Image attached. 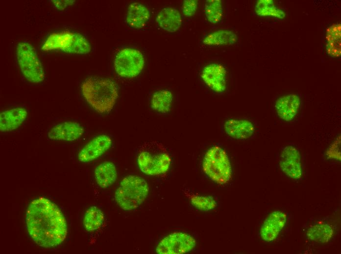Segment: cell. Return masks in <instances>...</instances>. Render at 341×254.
Listing matches in <instances>:
<instances>
[{
  "instance_id": "6da1fadb",
  "label": "cell",
  "mask_w": 341,
  "mask_h": 254,
  "mask_svg": "<svg viewBox=\"0 0 341 254\" xmlns=\"http://www.w3.org/2000/svg\"><path fill=\"white\" fill-rule=\"evenodd\" d=\"M26 224L28 233L39 246L50 248L60 245L67 235V224L64 215L56 204L39 197L27 208Z\"/></svg>"
},
{
  "instance_id": "7a4b0ae2",
  "label": "cell",
  "mask_w": 341,
  "mask_h": 254,
  "mask_svg": "<svg viewBox=\"0 0 341 254\" xmlns=\"http://www.w3.org/2000/svg\"><path fill=\"white\" fill-rule=\"evenodd\" d=\"M82 94L89 105L100 113L109 112L118 97L115 82L108 79L88 78L81 85Z\"/></svg>"
},
{
  "instance_id": "3957f363",
  "label": "cell",
  "mask_w": 341,
  "mask_h": 254,
  "mask_svg": "<svg viewBox=\"0 0 341 254\" xmlns=\"http://www.w3.org/2000/svg\"><path fill=\"white\" fill-rule=\"evenodd\" d=\"M171 162L165 147L157 141H147L140 147L137 158L139 169L152 176H164L169 170Z\"/></svg>"
},
{
  "instance_id": "277c9868",
  "label": "cell",
  "mask_w": 341,
  "mask_h": 254,
  "mask_svg": "<svg viewBox=\"0 0 341 254\" xmlns=\"http://www.w3.org/2000/svg\"><path fill=\"white\" fill-rule=\"evenodd\" d=\"M149 192L148 185L144 178L135 175L124 177L117 188L114 198L123 211H130L140 207Z\"/></svg>"
},
{
  "instance_id": "5b68a950",
  "label": "cell",
  "mask_w": 341,
  "mask_h": 254,
  "mask_svg": "<svg viewBox=\"0 0 341 254\" xmlns=\"http://www.w3.org/2000/svg\"><path fill=\"white\" fill-rule=\"evenodd\" d=\"M91 49V45L84 36L68 30L52 33L42 46V49L44 51L59 50L78 54H87Z\"/></svg>"
},
{
  "instance_id": "8992f818",
  "label": "cell",
  "mask_w": 341,
  "mask_h": 254,
  "mask_svg": "<svg viewBox=\"0 0 341 254\" xmlns=\"http://www.w3.org/2000/svg\"><path fill=\"white\" fill-rule=\"evenodd\" d=\"M202 169L211 180L218 184H225L232 178V168L227 153L219 146L210 148L205 153Z\"/></svg>"
},
{
  "instance_id": "52a82bcc",
  "label": "cell",
  "mask_w": 341,
  "mask_h": 254,
  "mask_svg": "<svg viewBox=\"0 0 341 254\" xmlns=\"http://www.w3.org/2000/svg\"><path fill=\"white\" fill-rule=\"evenodd\" d=\"M16 55L20 70L27 81L39 83L44 80L45 72L43 65L31 44L26 42L18 43Z\"/></svg>"
},
{
  "instance_id": "ba28073f",
  "label": "cell",
  "mask_w": 341,
  "mask_h": 254,
  "mask_svg": "<svg viewBox=\"0 0 341 254\" xmlns=\"http://www.w3.org/2000/svg\"><path fill=\"white\" fill-rule=\"evenodd\" d=\"M144 65L145 59L142 53L131 48L120 50L114 61L116 73L120 77L126 78L137 76L142 72Z\"/></svg>"
},
{
  "instance_id": "9c48e42d",
  "label": "cell",
  "mask_w": 341,
  "mask_h": 254,
  "mask_svg": "<svg viewBox=\"0 0 341 254\" xmlns=\"http://www.w3.org/2000/svg\"><path fill=\"white\" fill-rule=\"evenodd\" d=\"M195 245V239L190 235L174 232L160 241L155 252L158 254H183L191 251Z\"/></svg>"
},
{
  "instance_id": "30bf717a",
  "label": "cell",
  "mask_w": 341,
  "mask_h": 254,
  "mask_svg": "<svg viewBox=\"0 0 341 254\" xmlns=\"http://www.w3.org/2000/svg\"><path fill=\"white\" fill-rule=\"evenodd\" d=\"M200 77L207 87L216 93H222L226 88V70L220 64L205 65L201 71Z\"/></svg>"
},
{
  "instance_id": "8fae6325",
  "label": "cell",
  "mask_w": 341,
  "mask_h": 254,
  "mask_svg": "<svg viewBox=\"0 0 341 254\" xmlns=\"http://www.w3.org/2000/svg\"><path fill=\"white\" fill-rule=\"evenodd\" d=\"M281 170L288 177L300 179L302 175L300 154L295 147L288 146L282 149L279 162Z\"/></svg>"
},
{
  "instance_id": "7c38bea8",
  "label": "cell",
  "mask_w": 341,
  "mask_h": 254,
  "mask_svg": "<svg viewBox=\"0 0 341 254\" xmlns=\"http://www.w3.org/2000/svg\"><path fill=\"white\" fill-rule=\"evenodd\" d=\"M112 144V139L109 136H97L81 149L78 154L79 161L88 163L97 159L109 149Z\"/></svg>"
},
{
  "instance_id": "4fadbf2b",
  "label": "cell",
  "mask_w": 341,
  "mask_h": 254,
  "mask_svg": "<svg viewBox=\"0 0 341 254\" xmlns=\"http://www.w3.org/2000/svg\"><path fill=\"white\" fill-rule=\"evenodd\" d=\"M287 221V215L280 211L270 213L265 219L261 227L260 234L267 242L274 241L284 228Z\"/></svg>"
},
{
  "instance_id": "5bb4252c",
  "label": "cell",
  "mask_w": 341,
  "mask_h": 254,
  "mask_svg": "<svg viewBox=\"0 0 341 254\" xmlns=\"http://www.w3.org/2000/svg\"><path fill=\"white\" fill-rule=\"evenodd\" d=\"M84 132V128L79 123L65 122L54 125L47 135L50 140L72 142L80 138Z\"/></svg>"
},
{
  "instance_id": "9a60e30c",
  "label": "cell",
  "mask_w": 341,
  "mask_h": 254,
  "mask_svg": "<svg viewBox=\"0 0 341 254\" xmlns=\"http://www.w3.org/2000/svg\"><path fill=\"white\" fill-rule=\"evenodd\" d=\"M301 106V100L296 94H289L279 98L274 107L278 117L286 122L292 121L297 116Z\"/></svg>"
},
{
  "instance_id": "2e32d148",
  "label": "cell",
  "mask_w": 341,
  "mask_h": 254,
  "mask_svg": "<svg viewBox=\"0 0 341 254\" xmlns=\"http://www.w3.org/2000/svg\"><path fill=\"white\" fill-rule=\"evenodd\" d=\"M223 128L225 134L236 140H246L254 134L256 128L250 120L232 118L227 119L224 123Z\"/></svg>"
},
{
  "instance_id": "e0dca14e",
  "label": "cell",
  "mask_w": 341,
  "mask_h": 254,
  "mask_svg": "<svg viewBox=\"0 0 341 254\" xmlns=\"http://www.w3.org/2000/svg\"><path fill=\"white\" fill-rule=\"evenodd\" d=\"M27 116L26 109L22 107L3 111L0 114V131L7 132L16 130L23 125Z\"/></svg>"
},
{
  "instance_id": "ac0fdd59",
  "label": "cell",
  "mask_w": 341,
  "mask_h": 254,
  "mask_svg": "<svg viewBox=\"0 0 341 254\" xmlns=\"http://www.w3.org/2000/svg\"><path fill=\"white\" fill-rule=\"evenodd\" d=\"M149 18L150 12L146 6L139 2H133L127 8L125 21L132 28H141L145 26Z\"/></svg>"
},
{
  "instance_id": "d6986e66",
  "label": "cell",
  "mask_w": 341,
  "mask_h": 254,
  "mask_svg": "<svg viewBox=\"0 0 341 254\" xmlns=\"http://www.w3.org/2000/svg\"><path fill=\"white\" fill-rule=\"evenodd\" d=\"M94 175L98 186L102 189H106L116 182L118 177V172L113 163L105 161L95 168Z\"/></svg>"
},
{
  "instance_id": "ffe728a7",
  "label": "cell",
  "mask_w": 341,
  "mask_h": 254,
  "mask_svg": "<svg viewBox=\"0 0 341 254\" xmlns=\"http://www.w3.org/2000/svg\"><path fill=\"white\" fill-rule=\"evenodd\" d=\"M156 22L163 30L169 32H174L182 24L179 12L172 7H165L161 10L156 17Z\"/></svg>"
},
{
  "instance_id": "44dd1931",
  "label": "cell",
  "mask_w": 341,
  "mask_h": 254,
  "mask_svg": "<svg viewBox=\"0 0 341 254\" xmlns=\"http://www.w3.org/2000/svg\"><path fill=\"white\" fill-rule=\"evenodd\" d=\"M341 25L333 24L326 29L325 46L327 54L334 58H339L341 54Z\"/></svg>"
},
{
  "instance_id": "7402d4cb",
  "label": "cell",
  "mask_w": 341,
  "mask_h": 254,
  "mask_svg": "<svg viewBox=\"0 0 341 254\" xmlns=\"http://www.w3.org/2000/svg\"><path fill=\"white\" fill-rule=\"evenodd\" d=\"M237 40V35L232 30L219 29L204 36L202 42L208 45H231Z\"/></svg>"
},
{
  "instance_id": "603a6c76",
  "label": "cell",
  "mask_w": 341,
  "mask_h": 254,
  "mask_svg": "<svg viewBox=\"0 0 341 254\" xmlns=\"http://www.w3.org/2000/svg\"><path fill=\"white\" fill-rule=\"evenodd\" d=\"M334 234L333 226L327 223H318L311 226L306 235L309 239L318 243L328 242Z\"/></svg>"
},
{
  "instance_id": "cb8c5ba5",
  "label": "cell",
  "mask_w": 341,
  "mask_h": 254,
  "mask_svg": "<svg viewBox=\"0 0 341 254\" xmlns=\"http://www.w3.org/2000/svg\"><path fill=\"white\" fill-rule=\"evenodd\" d=\"M173 97L171 91L162 89L155 92L151 100V107L155 111L166 114L170 111Z\"/></svg>"
},
{
  "instance_id": "d4e9b609",
  "label": "cell",
  "mask_w": 341,
  "mask_h": 254,
  "mask_svg": "<svg viewBox=\"0 0 341 254\" xmlns=\"http://www.w3.org/2000/svg\"><path fill=\"white\" fill-rule=\"evenodd\" d=\"M104 221L103 212L97 207L92 206L86 211L83 218V226L88 232H95L101 228Z\"/></svg>"
},
{
  "instance_id": "484cf974",
  "label": "cell",
  "mask_w": 341,
  "mask_h": 254,
  "mask_svg": "<svg viewBox=\"0 0 341 254\" xmlns=\"http://www.w3.org/2000/svg\"><path fill=\"white\" fill-rule=\"evenodd\" d=\"M256 14L262 17L271 16L283 19L285 16V12L277 8L271 0H258L255 7Z\"/></svg>"
},
{
  "instance_id": "4316f807",
  "label": "cell",
  "mask_w": 341,
  "mask_h": 254,
  "mask_svg": "<svg viewBox=\"0 0 341 254\" xmlns=\"http://www.w3.org/2000/svg\"><path fill=\"white\" fill-rule=\"evenodd\" d=\"M204 12L209 22L214 24L219 23L223 16V7L221 0H206Z\"/></svg>"
},
{
  "instance_id": "83f0119b",
  "label": "cell",
  "mask_w": 341,
  "mask_h": 254,
  "mask_svg": "<svg viewBox=\"0 0 341 254\" xmlns=\"http://www.w3.org/2000/svg\"><path fill=\"white\" fill-rule=\"evenodd\" d=\"M190 202L193 206L197 210L207 212L215 209L217 203L215 199L210 195H200L191 194L189 196Z\"/></svg>"
},
{
  "instance_id": "f1b7e54d",
  "label": "cell",
  "mask_w": 341,
  "mask_h": 254,
  "mask_svg": "<svg viewBox=\"0 0 341 254\" xmlns=\"http://www.w3.org/2000/svg\"><path fill=\"white\" fill-rule=\"evenodd\" d=\"M197 2L195 0H185L182 5L183 14L187 17H192L195 15L197 9Z\"/></svg>"
},
{
  "instance_id": "f546056e",
  "label": "cell",
  "mask_w": 341,
  "mask_h": 254,
  "mask_svg": "<svg viewBox=\"0 0 341 254\" xmlns=\"http://www.w3.org/2000/svg\"><path fill=\"white\" fill-rule=\"evenodd\" d=\"M54 6L57 9L63 10L68 6H71L74 3L75 0H50Z\"/></svg>"
}]
</instances>
